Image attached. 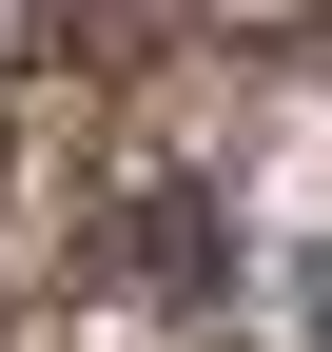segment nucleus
<instances>
[{
	"label": "nucleus",
	"instance_id": "f257e3e1",
	"mask_svg": "<svg viewBox=\"0 0 332 352\" xmlns=\"http://www.w3.org/2000/svg\"><path fill=\"white\" fill-rule=\"evenodd\" d=\"M294 314H313V352H332V235H313V254H294Z\"/></svg>",
	"mask_w": 332,
	"mask_h": 352
}]
</instances>
